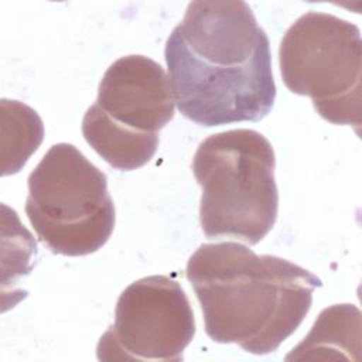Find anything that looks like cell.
Listing matches in <instances>:
<instances>
[{
	"label": "cell",
	"mask_w": 362,
	"mask_h": 362,
	"mask_svg": "<svg viewBox=\"0 0 362 362\" xmlns=\"http://www.w3.org/2000/svg\"><path fill=\"white\" fill-rule=\"evenodd\" d=\"M164 57L178 110L201 126L259 122L274 105L269 37L245 1H191Z\"/></svg>",
	"instance_id": "1"
},
{
	"label": "cell",
	"mask_w": 362,
	"mask_h": 362,
	"mask_svg": "<svg viewBox=\"0 0 362 362\" xmlns=\"http://www.w3.org/2000/svg\"><path fill=\"white\" fill-rule=\"evenodd\" d=\"M205 332L219 344L266 355L303 322L321 280L307 269L236 242L204 243L185 269Z\"/></svg>",
	"instance_id": "2"
},
{
	"label": "cell",
	"mask_w": 362,
	"mask_h": 362,
	"mask_svg": "<svg viewBox=\"0 0 362 362\" xmlns=\"http://www.w3.org/2000/svg\"><path fill=\"white\" fill-rule=\"evenodd\" d=\"M274 150L259 132L211 134L197 148L192 173L202 188L199 219L206 238L257 245L274 226L279 191Z\"/></svg>",
	"instance_id": "3"
},
{
	"label": "cell",
	"mask_w": 362,
	"mask_h": 362,
	"mask_svg": "<svg viewBox=\"0 0 362 362\" xmlns=\"http://www.w3.org/2000/svg\"><path fill=\"white\" fill-rule=\"evenodd\" d=\"M174 103L170 76L158 62L122 57L100 79L96 102L82 120L83 137L113 168H140L156 154L158 132L173 120Z\"/></svg>",
	"instance_id": "4"
},
{
	"label": "cell",
	"mask_w": 362,
	"mask_h": 362,
	"mask_svg": "<svg viewBox=\"0 0 362 362\" xmlns=\"http://www.w3.org/2000/svg\"><path fill=\"white\" fill-rule=\"evenodd\" d=\"M25 214L40 240L62 256L95 253L115 228L106 175L69 143L49 147L31 171Z\"/></svg>",
	"instance_id": "5"
},
{
	"label": "cell",
	"mask_w": 362,
	"mask_h": 362,
	"mask_svg": "<svg viewBox=\"0 0 362 362\" xmlns=\"http://www.w3.org/2000/svg\"><path fill=\"white\" fill-rule=\"evenodd\" d=\"M361 31L344 18L308 11L286 31L280 72L290 92L308 96L334 124H361Z\"/></svg>",
	"instance_id": "6"
},
{
	"label": "cell",
	"mask_w": 362,
	"mask_h": 362,
	"mask_svg": "<svg viewBox=\"0 0 362 362\" xmlns=\"http://www.w3.org/2000/svg\"><path fill=\"white\" fill-rule=\"evenodd\" d=\"M195 335V320L182 286L154 274L127 286L115 308V321L100 337V361H182Z\"/></svg>",
	"instance_id": "7"
},
{
	"label": "cell",
	"mask_w": 362,
	"mask_h": 362,
	"mask_svg": "<svg viewBox=\"0 0 362 362\" xmlns=\"http://www.w3.org/2000/svg\"><path fill=\"white\" fill-rule=\"evenodd\" d=\"M328 351H361V311L354 304H335L322 310L310 334L286 356L291 359L327 358Z\"/></svg>",
	"instance_id": "8"
},
{
	"label": "cell",
	"mask_w": 362,
	"mask_h": 362,
	"mask_svg": "<svg viewBox=\"0 0 362 362\" xmlns=\"http://www.w3.org/2000/svg\"><path fill=\"white\" fill-rule=\"evenodd\" d=\"M0 129L1 174H16L40 147L44 137L42 120L33 107L18 100L1 99Z\"/></svg>",
	"instance_id": "9"
}]
</instances>
